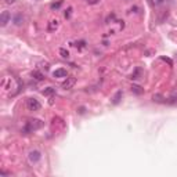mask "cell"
Instances as JSON below:
<instances>
[{
  "instance_id": "1",
  "label": "cell",
  "mask_w": 177,
  "mask_h": 177,
  "mask_svg": "<svg viewBox=\"0 0 177 177\" xmlns=\"http://www.w3.org/2000/svg\"><path fill=\"white\" fill-rule=\"evenodd\" d=\"M43 127V122L39 119H30L28 120L27 123H25V126L24 129H22V133L24 134H29V133H33V132H36V130L42 129Z\"/></svg>"
},
{
  "instance_id": "2",
  "label": "cell",
  "mask_w": 177,
  "mask_h": 177,
  "mask_svg": "<svg viewBox=\"0 0 177 177\" xmlns=\"http://www.w3.org/2000/svg\"><path fill=\"white\" fill-rule=\"evenodd\" d=\"M40 102L37 101L36 98H28L27 100V108L29 109V111H39L40 109Z\"/></svg>"
},
{
  "instance_id": "3",
  "label": "cell",
  "mask_w": 177,
  "mask_h": 177,
  "mask_svg": "<svg viewBox=\"0 0 177 177\" xmlns=\"http://www.w3.org/2000/svg\"><path fill=\"white\" fill-rule=\"evenodd\" d=\"M28 159H29L30 163H37L40 159H42V154H40V151L33 150V151H30V152L28 154Z\"/></svg>"
},
{
  "instance_id": "4",
  "label": "cell",
  "mask_w": 177,
  "mask_h": 177,
  "mask_svg": "<svg viewBox=\"0 0 177 177\" xmlns=\"http://www.w3.org/2000/svg\"><path fill=\"white\" fill-rule=\"evenodd\" d=\"M10 19H11L10 12L9 11H3V12H2V15H0V25H2V27H6V25L10 22Z\"/></svg>"
},
{
  "instance_id": "5",
  "label": "cell",
  "mask_w": 177,
  "mask_h": 177,
  "mask_svg": "<svg viewBox=\"0 0 177 177\" xmlns=\"http://www.w3.org/2000/svg\"><path fill=\"white\" fill-rule=\"evenodd\" d=\"M75 83H76V79L75 78H66L65 80L62 82V89H72L73 86H75Z\"/></svg>"
},
{
  "instance_id": "6",
  "label": "cell",
  "mask_w": 177,
  "mask_h": 177,
  "mask_svg": "<svg viewBox=\"0 0 177 177\" xmlns=\"http://www.w3.org/2000/svg\"><path fill=\"white\" fill-rule=\"evenodd\" d=\"M58 27H60V21H58V19H51V21L48 22L47 29H48V32H54V30L58 29Z\"/></svg>"
},
{
  "instance_id": "7",
  "label": "cell",
  "mask_w": 177,
  "mask_h": 177,
  "mask_svg": "<svg viewBox=\"0 0 177 177\" xmlns=\"http://www.w3.org/2000/svg\"><path fill=\"white\" fill-rule=\"evenodd\" d=\"M122 97H123V91L122 90H118L116 93H115V96L112 97V104L118 105L120 102V100H122Z\"/></svg>"
},
{
  "instance_id": "8",
  "label": "cell",
  "mask_w": 177,
  "mask_h": 177,
  "mask_svg": "<svg viewBox=\"0 0 177 177\" xmlns=\"http://www.w3.org/2000/svg\"><path fill=\"white\" fill-rule=\"evenodd\" d=\"M54 78H66V69L60 68L54 71Z\"/></svg>"
},
{
  "instance_id": "9",
  "label": "cell",
  "mask_w": 177,
  "mask_h": 177,
  "mask_svg": "<svg viewBox=\"0 0 177 177\" xmlns=\"http://www.w3.org/2000/svg\"><path fill=\"white\" fill-rule=\"evenodd\" d=\"M132 91L134 94H137V96H140V94L144 93V89H143L141 86H138V84H133V86H132Z\"/></svg>"
},
{
  "instance_id": "10",
  "label": "cell",
  "mask_w": 177,
  "mask_h": 177,
  "mask_svg": "<svg viewBox=\"0 0 177 177\" xmlns=\"http://www.w3.org/2000/svg\"><path fill=\"white\" fill-rule=\"evenodd\" d=\"M12 21H14V24L17 25V27H19V25H22V21H24V18H22L21 14H15L14 18H12Z\"/></svg>"
},
{
  "instance_id": "11",
  "label": "cell",
  "mask_w": 177,
  "mask_h": 177,
  "mask_svg": "<svg viewBox=\"0 0 177 177\" xmlns=\"http://www.w3.org/2000/svg\"><path fill=\"white\" fill-rule=\"evenodd\" d=\"M42 93H43V96H53V94L55 93V89H54V87H51V86L50 87H46Z\"/></svg>"
},
{
  "instance_id": "12",
  "label": "cell",
  "mask_w": 177,
  "mask_h": 177,
  "mask_svg": "<svg viewBox=\"0 0 177 177\" xmlns=\"http://www.w3.org/2000/svg\"><path fill=\"white\" fill-rule=\"evenodd\" d=\"M32 78L36 79V80H43V79H44V76H43V73H40L39 71H33V72H32Z\"/></svg>"
},
{
  "instance_id": "13",
  "label": "cell",
  "mask_w": 177,
  "mask_h": 177,
  "mask_svg": "<svg viewBox=\"0 0 177 177\" xmlns=\"http://www.w3.org/2000/svg\"><path fill=\"white\" fill-rule=\"evenodd\" d=\"M152 100H154L155 102H168V100H165L162 96H161V94H154V96H152Z\"/></svg>"
},
{
  "instance_id": "14",
  "label": "cell",
  "mask_w": 177,
  "mask_h": 177,
  "mask_svg": "<svg viewBox=\"0 0 177 177\" xmlns=\"http://www.w3.org/2000/svg\"><path fill=\"white\" fill-rule=\"evenodd\" d=\"M60 54L62 58H68L69 57V51L65 50V48H60Z\"/></svg>"
},
{
  "instance_id": "15",
  "label": "cell",
  "mask_w": 177,
  "mask_h": 177,
  "mask_svg": "<svg viewBox=\"0 0 177 177\" xmlns=\"http://www.w3.org/2000/svg\"><path fill=\"white\" fill-rule=\"evenodd\" d=\"M61 4H62V2L60 0V2H57V3H53L50 7H51V10H57V9H60V7H61Z\"/></svg>"
},
{
  "instance_id": "16",
  "label": "cell",
  "mask_w": 177,
  "mask_h": 177,
  "mask_svg": "<svg viewBox=\"0 0 177 177\" xmlns=\"http://www.w3.org/2000/svg\"><path fill=\"white\" fill-rule=\"evenodd\" d=\"M71 12H72V7H69V9L65 11V14H64L65 15V18H69V17H71Z\"/></svg>"
},
{
  "instance_id": "17",
  "label": "cell",
  "mask_w": 177,
  "mask_h": 177,
  "mask_svg": "<svg viewBox=\"0 0 177 177\" xmlns=\"http://www.w3.org/2000/svg\"><path fill=\"white\" fill-rule=\"evenodd\" d=\"M114 19H115V14H114V12H112L111 15H108V18H107V24H109V22H111V21H114Z\"/></svg>"
},
{
  "instance_id": "18",
  "label": "cell",
  "mask_w": 177,
  "mask_h": 177,
  "mask_svg": "<svg viewBox=\"0 0 177 177\" xmlns=\"http://www.w3.org/2000/svg\"><path fill=\"white\" fill-rule=\"evenodd\" d=\"M151 3L155 4V6H159V4L163 3V0H151Z\"/></svg>"
},
{
  "instance_id": "19",
  "label": "cell",
  "mask_w": 177,
  "mask_h": 177,
  "mask_svg": "<svg viewBox=\"0 0 177 177\" xmlns=\"http://www.w3.org/2000/svg\"><path fill=\"white\" fill-rule=\"evenodd\" d=\"M138 73H140V69L137 68V69H136V72L132 75V79H138V78H137V76H138Z\"/></svg>"
},
{
  "instance_id": "20",
  "label": "cell",
  "mask_w": 177,
  "mask_h": 177,
  "mask_svg": "<svg viewBox=\"0 0 177 177\" xmlns=\"http://www.w3.org/2000/svg\"><path fill=\"white\" fill-rule=\"evenodd\" d=\"M87 3L89 4H97V3H100V0H87Z\"/></svg>"
},
{
  "instance_id": "21",
  "label": "cell",
  "mask_w": 177,
  "mask_h": 177,
  "mask_svg": "<svg viewBox=\"0 0 177 177\" xmlns=\"http://www.w3.org/2000/svg\"><path fill=\"white\" fill-rule=\"evenodd\" d=\"M76 47L83 48V47H84V42H79V43H76Z\"/></svg>"
},
{
  "instance_id": "22",
  "label": "cell",
  "mask_w": 177,
  "mask_h": 177,
  "mask_svg": "<svg viewBox=\"0 0 177 177\" xmlns=\"http://www.w3.org/2000/svg\"><path fill=\"white\" fill-rule=\"evenodd\" d=\"M6 2V4H14L15 3V0H4Z\"/></svg>"
},
{
  "instance_id": "23",
  "label": "cell",
  "mask_w": 177,
  "mask_h": 177,
  "mask_svg": "<svg viewBox=\"0 0 177 177\" xmlns=\"http://www.w3.org/2000/svg\"><path fill=\"white\" fill-rule=\"evenodd\" d=\"M35 2H39V0H35Z\"/></svg>"
}]
</instances>
